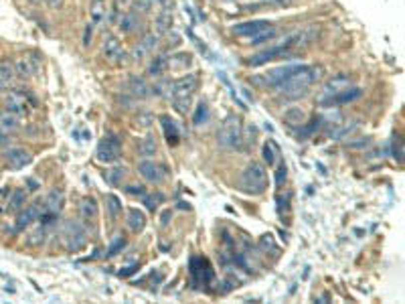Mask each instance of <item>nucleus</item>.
Returning <instances> with one entry per match:
<instances>
[{
	"mask_svg": "<svg viewBox=\"0 0 405 304\" xmlns=\"http://www.w3.org/2000/svg\"><path fill=\"white\" fill-rule=\"evenodd\" d=\"M140 16H142V14H138L136 10H126V12L120 14V18H118V29H120L124 35L136 33L138 27H140Z\"/></svg>",
	"mask_w": 405,
	"mask_h": 304,
	"instance_id": "19",
	"label": "nucleus"
},
{
	"mask_svg": "<svg viewBox=\"0 0 405 304\" xmlns=\"http://www.w3.org/2000/svg\"><path fill=\"white\" fill-rule=\"evenodd\" d=\"M282 118H284V122L288 126H292V128H300V126H304V124L308 122V114L304 112L302 108H288Z\"/></svg>",
	"mask_w": 405,
	"mask_h": 304,
	"instance_id": "26",
	"label": "nucleus"
},
{
	"mask_svg": "<svg viewBox=\"0 0 405 304\" xmlns=\"http://www.w3.org/2000/svg\"><path fill=\"white\" fill-rule=\"evenodd\" d=\"M29 2H33V4H41L43 0H29Z\"/></svg>",
	"mask_w": 405,
	"mask_h": 304,
	"instance_id": "56",
	"label": "nucleus"
},
{
	"mask_svg": "<svg viewBox=\"0 0 405 304\" xmlns=\"http://www.w3.org/2000/svg\"><path fill=\"white\" fill-rule=\"evenodd\" d=\"M150 2H152V4H154V6H158V8H160V6L168 4V2H170V0H150Z\"/></svg>",
	"mask_w": 405,
	"mask_h": 304,
	"instance_id": "53",
	"label": "nucleus"
},
{
	"mask_svg": "<svg viewBox=\"0 0 405 304\" xmlns=\"http://www.w3.org/2000/svg\"><path fill=\"white\" fill-rule=\"evenodd\" d=\"M43 211H45V201L43 203H33V205H29L27 207V211H22L20 215H18V219H16V231H22L24 227H29L33 221H39V217L43 215Z\"/></svg>",
	"mask_w": 405,
	"mask_h": 304,
	"instance_id": "16",
	"label": "nucleus"
},
{
	"mask_svg": "<svg viewBox=\"0 0 405 304\" xmlns=\"http://www.w3.org/2000/svg\"><path fill=\"white\" fill-rule=\"evenodd\" d=\"M4 101H6V110L16 114L18 118H24L27 112H29V108L35 106V99L29 93V89H10L4 95Z\"/></svg>",
	"mask_w": 405,
	"mask_h": 304,
	"instance_id": "6",
	"label": "nucleus"
},
{
	"mask_svg": "<svg viewBox=\"0 0 405 304\" xmlns=\"http://www.w3.org/2000/svg\"><path fill=\"white\" fill-rule=\"evenodd\" d=\"M108 16H110V8L106 4V0H91V4H89V20L95 24V27L106 24Z\"/></svg>",
	"mask_w": 405,
	"mask_h": 304,
	"instance_id": "21",
	"label": "nucleus"
},
{
	"mask_svg": "<svg viewBox=\"0 0 405 304\" xmlns=\"http://www.w3.org/2000/svg\"><path fill=\"white\" fill-rule=\"evenodd\" d=\"M0 134H2V126H0Z\"/></svg>",
	"mask_w": 405,
	"mask_h": 304,
	"instance_id": "57",
	"label": "nucleus"
},
{
	"mask_svg": "<svg viewBox=\"0 0 405 304\" xmlns=\"http://www.w3.org/2000/svg\"><path fill=\"white\" fill-rule=\"evenodd\" d=\"M63 241H65V247L67 251H81L87 243V233L83 229V225L77 223V221H69L65 223L63 227Z\"/></svg>",
	"mask_w": 405,
	"mask_h": 304,
	"instance_id": "7",
	"label": "nucleus"
},
{
	"mask_svg": "<svg viewBox=\"0 0 405 304\" xmlns=\"http://www.w3.org/2000/svg\"><path fill=\"white\" fill-rule=\"evenodd\" d=\"M320 126V118H314L312 122H306L304 126H300V132H298V138H308L314 130H318Z\"/></svg>",
	"mask_w": 405,
	"mask_h": 304,
	"instance_id": "41",
	"label": "nucleus"
},
{
	"mask_svg": "<svg viewBox=\"0 0 405 304\" xmlns=\"http://www.w3.org/2000/svg\"><path fill=\"white\" fill-rule=\"evenodd\" d=\"M152 124H154V116H152L150 112H146V110H142V112H138L134 116V126L140 128V130H150Z\"/></svg>",
	"mask_w": 405,
	"mask_h": 304,
	"instance_id": "37",
	"label": "nucleus"
},
{
	"mask_svg": "<svg viewBox=\"0 0 405 304\" xmlns=\"http://www.w3.org/2000/svg\"><path fill=\"white\" fill-rule=\"evenodd\" d=\"M262 154H264V162L268 166H275L277 164V158H280V146H277L273 140H266L264 142V148H262Z\"/></svg>",
	"mask_w": 405,
	"mask_h": 304,
	"instance_id": "28",
	"label": "nucleus"
},
{
	"mask_svg": "<svg viewBox=\"0 0 405 304\" xmlns=\"http://www.w3.org/2000/svg\"><path fill=\"white\" fill-rule=\"evenodd\" d=\"M318 33L320 29L316 24H308L300 31H294L282 39H275L270 47L258 51L256 55L247 57V65L249 67H260V65H266V63H271V61H280V59H294L296 55H300L304 49L310 47L316 39H318Z\"/></svg>",
	"mask_w": 405,
	"mask_h": 304,
	"instance_id": "1",
	"label": "nucleus"
},
{
	"mask_svg": "<svg viewBox=\"0 0 405 304\" xmlns=\"http://www.w3.org/2000/svg\"><path fill=\"white\" fill-rule=\"evenodd\" d=\"M101 55L114 67H122L130 59V53L124 49L122 41L114 33H104V37H101Z\"/></svg>",
	"mask_w": 405,
	"mask_h": 304,
	"instance_id": "5",
	"label": "nucleus"
},
{
	"mask_svg": "<svg viewBox=\"0 0 405 304\" xmlns=\"http://www.w3.org/2000/svg\"><path fill=\"white\" fill-rule=\"evenodd\" d=\"M346 146L350 150H365L367 146H371V138H357V142H348Z\"/></svg>",
	"mask_w": 405,
	"mask_h": 304,
	"instance_id": "48",
	"label": "nucleus"
},
{
	"mask_svg": "<svg viewBox=\"0 0 405 304\" xmlns=\"http://www.w3.org/2000/svg\"><path fill=\"white\" fill-rule=\"evenodd\" d=\"M275 39H277V31L271 27V29H268V31L260 33L258 37H251V39H249V45H253V47H260V45H266V43H273Z\"/></svg>",
	"mask_w": 405,
	"mask_h": 304,
	"instance_id": "36",
	"label": "nucleus"
},
{
	"mask_svg": "<svg viewBox=\"0 0 405 304\" xmlns=\"http://www.w3.org/2000/svg\"><path fill=\"white\" fill-rule=\"evenodd\" d=\"M126 223H128V227H130L134 233H140L144 227H146V215H144L140 209H130V211H128V217H126Z\"/></svg>",
	"mask_w": 405,
	"mask_h": 304,
	"instance_id": "29",
	"label": "nucleus"
},
{
	"mask_svg": "<svg viewBox=\"0 0 405 304\" xmlns=\"http://www.w3.org/2000/svg\"><path fill=\"white\" fill-rule=\"evenodd\" d=\"M126 87H128V93H132L136 99H146L152 95V85L142 77V75H130Z\"/></svg>",
	"mask_w": 405,
	"mask_h": 304,
	"instance_id": "17",
	"label": "nucleus"
},
{
	"mask_svg": "<svg viewBox=\"0 0 405 304\" xmlns=\"http://www.w3.org/2000/svg\"><path fill=\"white\" fill-rule=\"evenodd\" d=\"M39 67H41V59H39L37 53H27V55H22V57H18V59L14 61L16 75H18V77H22V79L35 77L37 71H39Z\"/></svg>",
	"mask_w": 405,
	"mask_h": 304,
	"instance_id": "14",
	"label": "nucleus"
},
{
	"mask_svg": "<svg viewBox=\"0 0 405 304\" xmlns=\"http://www.w3.org/2000/svg\"><path fill=\"white\" fill-rule=\"evenodd\" d=\"M286 179H288L286 164H280V168H277V172H275V185H277V189H282V187H284Z\"/></svg>",
	"mask_w": 405,
	"mask_h": 304,
	"instance_id": "45",
	"label": "nucleus"
},
{
	"mask_svg": "<svg viewBox=\"0 0 405 304\" xmlns=\"http://www.w3.org/2000/svg\"><path fill=\"white\" fill-rule=\"evenodd\" d=\"M363 97V89L361 87H346L335 95H322L320 97V106L322 108H338V106H344V104H352V101H357Z\"/></svg>",
	"mask_w": 405,
	"mask_h": 304,
	"instance_id": "10",
	"label": "nucleus"
},
{
	"mask_svg": "<svg viewBox=\"0 0 405 304\" xmlns=\"http://www.w3.org/2000/svg\"><path fill=\"white\" fill-rule=\"evenodd\" d=\"M63 193L61 191H51L49 195H47V199H45V209L47 211H53V213H59L61 209H63Z\"/></svg>",
	"mask_w": 405,
	"mask_h": 304,
	"instance_id": "32",
	"label": "nucleus"
},
{
	"mask_svg": "<svg viewBox=\"0 0 405 304\" xmlns=\"http://www.w3.org/2000/svg\"><path fill=\"white\" fill-rule=\"evenodd\" d=\"M79 215L83 221H95L97 219V201L93 197H83L79 205Z\"/></svg>",
	"mask_w": 405,
	"mask_h": 304,
	"instance_id": "27",
	"label": "nucleus"
},
{
	"mask_svg": "<svg viewBox=\"0 0 405 304\" xmlns=\"http://www.w3.org/2000/svg\"><path fill=\"white\" fill-rule=\"evenodd\" d=\"M298 67H300V65H280V67H275V69H270L268 73L256 75V77H253V83L262 85V87H275L277 83H282L286 77H290V75H292Z\"/></svg>",
	"mask_w": 405,
	"mask_h": 304,
	"instance_id": "8",
	"label": "nucleus"
},
{
	"mask_svg": "<svg viewBox=\"0 0 405 304\" xmlns=\"http://www.w3.org/2000/svg\"><path fill=\"white\" fill-rule=\"evenodd\" d=\"M243 142V124L241 118L231 114L223 120L217 130V144L221 148H239Z\"/></svg>",
	"mask_w": 405,
	"mask_h": 304,
	"instance_id": "3",
	"label": "nucleus"
},
{
	"mask_svg": "<svg viewBox=\"0 0 405 304\" xmlns=\"http://www.w3.org/2000/svg\"><path fill=\"white\" fill-rule=\"evenodd\" d=\"M95 156H97L99 162H106V164L116 162V160L122 156V142H120V138L114 136V134L106 136L104 140H101V142L97 144Z\"/></svg>",
	"mask_w": 405,
	"mask_h": 304,
	"instance_id": "9",
	"label": "nucleus"
},
{
	"mask_svg": "<svg viewBox=\"0 0 405 304\" xmlns=\"http://www.w3.org/2000/svg\"><path fill=\"white\" fill-rule=\"evenodd\" d=\"M156 150H158V144H156V138L152 136V134L144 136V138L140 140V144H138V152H140V156H144V158L154 156Z\"/></svg>",
	"mask_w": 405,
	"mask_h": 304,
	"instance_id": "30",
	"label": "nucleus"
},
{
	"mask_svg": "<svg viewBox=\"0 0 405 304\" xmlns=\"http://www.w3.org/2000/svg\"><path fill=\"white\" fill-rule=\"evenodd\" d=\"M168 217H170V211H166V213L162 215V225H166V223H168Z\"/></svg>",
	"mask_w": 405,
	"mask_h": 304,
	"instance_id": "55",
	"label": "nucleus"
},
{
	"mask_svg": "<svg viewBox=\"0 0 405 304\" xmlns=\"http://www.w3.org/2000/svg\"><path fill=\"white\" fill-rule=\"evenodd\" d=\"M20 120H22V118H18L16 114H12L10 110L0 112V126H2V132H12V130H16Z\"/></svg>",
	"mask_w": 405,
	"mask_h": 304,
	"instance_id": "33",
	"label": "nucleus"
},
{
	"mask_svg": "<svg viewBox=\"0 0 405 304\" xmlns=\"http://www.w3.org/2000/svg\"><path fill=\"white\" fill-rule=\"evenodd\" d=\"M16 77H18V75H16L14 63H8V61H2V63H0V89H8V87H12V83H14Z\"/></svg>",
	"mask_w": 405,
	"mask_h": 304,
	"instance_id": "25",
	"label": "nucleus"
},
{
	"mask_svg": "<svg viewBox=\"0 0 405 304\" xmlns=\"http://www.w3.org/2000/svg\"><path fill=\"white\" fill-rule=\"evenodd\" d=\"M199 87V75L197 73H187L181 75L179 79H174L170 85V97H187L193 95Z\"/></svg>",
	"mask_w": 405,
	"mask_h": 304,
	"instance_id": "13",
	"label": "nucleus"
},
{
	"mask_svg": "<svg viewBox=\"0 0 405 304\" xmlns=\"http://www.w3.org/2000/svg\"><path fill=\"white\" fill-rule=\"evenodd\" d=\"M172 99V106L179 114H187L191 110V104H193V95H187V97H170Z\"/></svg>",
	"mask_w": 405,
	"mask_h": 304,
	"instance_id": "39",
	"label": "nucleus"
},
{
	"mask_svg": "<svg viewBox=\"0 0 405 304\" xmlns=\"http://www.w3.org/2000/svg\"><path fill=\"white\" fill-rule=\"evenodd\" d=\"M93 31H95V24L89 20L87 24H85V29H83V37H81V45L87 49L89 45H91V39H93Z\"/></svg>",
	"mask_w": 405,
	"mask_h": 304,
	"instance_id": "43",
	"label": "nucleus"
},
{
	"mask_svg": "<svg viewBox=\"0 0 405 304\" xmlns=\"http://www.w3.org/2000/svg\"><path fill=\"white\" fill-rule=\"evenodd\" d=\"M154 24H156V33L160 37H164V35H168L172 31V4L170 2L160 6V10H158V14L154 18Z\"/></svg>",
	"mask_w": 405,
	"mask_h": 304,
	"instance_id": "18",
	"label": "nucleus"
},
{
	"mask_svg": "<svg viewBox=\"0 0 405 304\" xmlns=\"http://www.w3.org/2000/svg\"><path fill=\"white\" fill-rule=\"evenodd\" d=\"M124 245H126V239H124V235H122V237H118V239L114 241V245L108 249V256H116V253H118Z\"/></svg>",
	"mask_w": 405,
	"mask_h": 304,
	"instance_id": "49",
	"label": "nucleus"
},
{
	"mask_svg": "<svg viewBox=\"0 0 405 304\" xmlns=\"http://www.w3.org/2000/svg\"><path fill=\"white\" fill-rule=\"evenodd\" d=\"M162 199H164V197H162L160 193H156V195H148V193H146V195L142 197L144 205H146L150 211H156V209H158V203H160Z\"/></svg>",
	"mask_w": 405,
	"mask_h": 304,
	"instance_id": "42",
	"label": "nucleus"
},
{
	"mask_svg": "<svg viewBox=\"0 0 405 304\" xmlns=\"http://www.w3.org/2000/svg\"><path fill=\"white\" fill-rule=\"evenodd\" d=\"M273 24L268 22V20H245V22H237L231 27V33L235 37H241V39H251V37H258L260 33L271 29Z\"/></svg>",
	"mask_w": 405,
	"mask_h": 304,
	"instance_id": "12",
	"label": "nucleus"
},
{
	"mask_svg": "<svg viewBox=\"0 0 405 304\" xmlns=\"http://www.w3.org/2000/svg\"><path fill=\"white\" fill-rule=\"evenodd\" d=\"M152 57V53L146 49V45L140 41V43H136L134 47H132V51H130V59H132V63H144L146 59H150Z\"/></svg>",
	"mask_w": 405,
	"mask_h": 304,
	"instance_id": "35",
	"label": "nucleus"
},
{
	"mask_svg": "<svg viewBox=\"0 0 405 304\" xmlns=\"http://www.w3.org/2000/svg\"><path fill=\"white\" fill-rule=\"evenodd\" d=\"M24 201H27V193L22 189H14L6 201V209L12 211V213H18L22 207H24Z\"/></svg>",
	"mask_w": 405,
	"mask_h": 304,
	"instance_id": "31",
	"label": "nucleus"
},
{
	"mask_svg": "<svg viewBox=\"0 0 405 304\" xmlns=\"http://www.w3.org/2000/svg\"><path fill=\"white\" fill-rule=\"evenodd\" d=\"M45 2L51 6V8H59L63 4V0H45Z\"/></svg>",
	"mask_w": 405,
	"mask_h": 304,
	"instance_id": "52",
	"label": "nucleus"
},
{
	"mask_svg": "<svg viewBox=\"0 0 405 304\" xmlns=\"http://www.w3.org/2000/svg\"><path fill=\"white\" fill-rule=\"evenodd\" d=\"M168 71V55H154V57H150V63L146 67V75L152 79H160L164 77V73Z\"/></svg>",
	"mask_w": 405,
	"mask_h": 304,
	"instance_id": "20",
	"label": "nucleus"
},
{
	"mask_svg": "<svg viewBox=\"0 0 405 304\" xmlns=\"http://www.w3.org/2000/svg\"><path fill=\"white\" fill-rule=\"evenodd\" d=\"M191 63H193V55L187 53V51H179V53L168 55V69L187 71V67H191Z\"/></svg>",
	"mask_w": 405,
	"mask_h": 304,
	"instance_id": "24",
	"label": "nucleus"
},
{
	"mask_svg": "<svg viewBox=\"0 0 405 304\" xmlns=\"http://www.w3.org/2000/svg\"><path fill=\"white\" fill-rule=\"evenodd\" d=\"M241 189L251 195H262L268 189V170L262 162H251L241 172Z\"/></svg>",
	"mask_w": 405,
	"mask_h": 304,
	"instance_id": "4",
	"label": "nucleus"
},
{
	"mask_svg": "<svg viewBox=\"0 0 405 304\" xmlns=\"http://www.w3.org/2000/svg\"><path fill=\"white\" fill-rule=\"evenodd\" d=\"M126 193H128V195H132V197H144L148 191H146V187L144 185H128V187H126Z\"/></svg>",
	"mask_w": 405,
	"mask_h": 304,
	"instance_id": "47",
	"label": "nucleus"
},
{
	"mask_svg": "<svg viewBox=\"0 0 405 304\" xmlns=\"http://www.w3.org/2000/svg\"><path fill=\"white\" fill-rule=\"evenodd\" d=\"M359 128V122H352L350 126H342V128L335 134V138H338V140H342V138H346V136H350L354 130H357Z\"/></svg>",
	"mask_w": 405,
	"mask_h": 304,
	"instance_id": "44",
	"label": "nucleus"
},
{
	"mask_svg": "<svg viewBox=\"0 0 405 304\" xmlns=\"http://www.w3.org/2000/svg\"><path fill=\"white\" fill-rule=\"evenodd\" d=\"M136 268H138V266H130V268H124V272H120V274H122V276H128V274H132V272H134Z\"/></svg>",
	"mask_w": 405,
	"mask_h": 304,
	"instance_id": "54",
	"label": "nucleus"
},
{
	"mask_svg": "<svg viewBox=\"0 0 405 304\" xmlns=\"http://www.w3.org/2000/svg\"><path fill=\"white\" fill-rule=\"evenodd\" d=\"M324 77V67L322 65H300L290 77H286L282 83H277L273 89L280 97L286 99H300L304 97L310 87L320 83Z\"/></svg>",
	"mask_w": 405,
	"mask_h": 304,
	"instance_id": "2",
	"label": "nucleus"
},
{
	"mask_svg": "<svg viewBox=\"0 0 405 304\" xmlns=\"http://www.w3.org/2000/svg\"><path fill=\"white\" fill-rule=\"evenodd\" d=\"M126 179V168H114L110 172V181L112 185H122V181Z\"/></svg>",
	"mask_w": 405,
	"mask_h": 304,
	"instance_id": "46",
	"label": "nucleus"
},
{
	"mask_svg": "<svg viewBox=\"0 0 405 304\" xmlns=\"http://www.w3.org/2000/svg\"><path fill=\"white\" fill-rule=\"evenodd\" d=\"M352 85V77L348 73H337V75H331L324 83H322V95H335L346 87Z\"/></svg>",
	"mask_w": 405,
	"mask_h": 304,
	"instance_id": "15",
	"label": "nucleus"
},
{
	"mask_svg": "<svg viewBox=\"0 0 405 304\" xmlns=\"http://www.w3.org/2000/svg\"><path fill=\"white\" fill-rule=\"evenodd\" d=\"M209 120V106L205 104V101H201V104L195 108V114H193V124L197 126H202V124H207Z\"/></svg>",
	"mask_w": 405,
	"mask_h": 304,
	"instance_id": "38",
	"label": "nucleus"
},
{
	"mask_svg": "<svg viewBox=\"0 0 405 304\" xmlns=\"http://www.w3.org/2000/svg\"><path fill=\"white\" fill-rule=\"evenodd\" d=\"M264 2L270 6H292L298 2V0H264Z\"/></svg>",
	"mask_w": 405,
	"mask_h": 304,
	"instance_id": "50",
	"label": "nucleus"
},
{
	"mask_svg": "<svg viewBox=\"0 0 405 304\" xmlns=\"http://www.w3.org/2000/svg\"><path fill=\"white\" fill-rule=\"evenodd\" d=\"M160 35L158 33H146L144 37H142V43L146 45V49L150 51V53H154V51H158V47H160Z\"/></svg>",
	"mask_w": 405,
	"mask_h": 304,
	"instance_id": "40",
	"label": "nucleus"
},
{
	"mask_svg": "<svg viewBox=\"0 0 405 304\" xmlns=\"http://www.w3.org/2000/svg\"><path fill=\"white\" fill-rule=\"evenodd\" d=\"M136 170L140 172V176L146 183H152V185H160L164 181V176H166V168L156 164L154 160H150V158H142L136 164Z\"/></svg>",
	"mask_w": 405,
	"mask_h": 304,
	"instance_id": "11",
	"label": "nucleus"
},
{
	"mask_svg": "<svg viewBox=\"0 0 405 304\" xmlns=\"http://www.w3.org/2000/svg\"><path fill=\"white\" fill-rule=\"evenodd\" d=\"M6 162L10 168H24L31 162V154L24 148H8L6 150Z\"/></svg>",
	"mask_w": 405,
	"mask_h": 304,
	"instance_id": "22",
	"label": "nucleus"
},
{
	"mask_svg": "<svg viewBox=\"0 0 405 304\" xmlns=\"http://www.w3.org/2000/svg\"><path fill=\"white\" fill-rule=\"evenodd\" d=\"M260 243H262V247H271V249H275V247H273V241H271V235H264Z\"/></svg>",
	"mask_w": 405,
	"mask_h": 304,
	"instance_id": "51",
	"label": "nucleus"
},
{
	"mask_svg": "<svg viewBox=\"0 0 405 304\" xmlns=\"http://www.w3.org/2000/svg\"><path fill=\"white\" fill-rule=\"evenodd\" d=\"M160 124H162V130H164V138L168 144L176 146L181 140V132H179V126L174 124V120H170L168 116H160Z\"/></svg>",
	"mask_w": 405,
	"mask_h": 304,
	"instance_id": "23",
	"label": "nucleus"
},
{
	"mask_svg": "<svg viewBox=\"0 0 405 304\" xmlns=\"http://www.w3.org/2000/svg\"><path fill=\"white\" fill-rule=\"evenodd\" d=\"M106 209H108L112 221H118L120 215H122V201H120V197H116L112 193L106 195Z\"/></svg>",
	"mask_w": 405,
	"mask_h": 304,
	"instance_id": "34",
	"label": "nucleus"
}]
</instances>
